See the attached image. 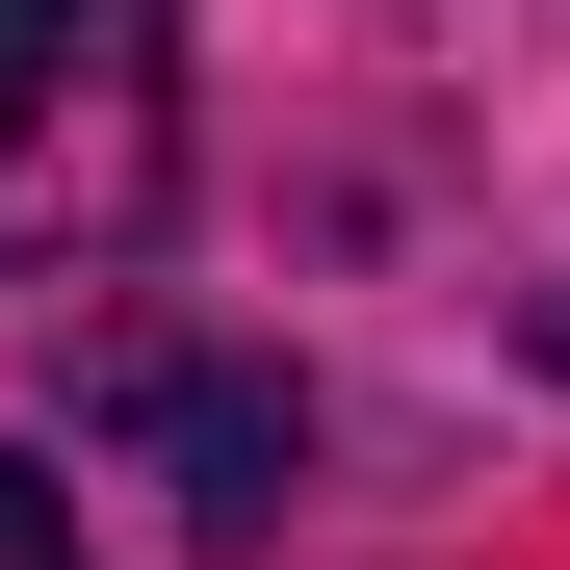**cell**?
Instances as JSON below:
<instances>
[{"instance_id": "cell-1", "label": "cell", "mask_w": 570, "mask_h": 570, "mask_svg": "<svg viewBox=\"0 0 570 570\" xmlns=\"http://www.w3.org/2000/svg\"><path fill=\"white\" fill-rule=\"evenodd\" d=\"M52 130H105V156L156 130V0H0V234L52 208V181H27Z\"/></svg>"}, {"instance_id": "cell-2", "label": "cell", "mask_w": 570, "mask_h": 570, "mask_svg": "<svg viewBox=\"0 0 570 570\" xmlns=\"http://www.w3.org/2000/svg\"><path fill=\"white\" fill-rule=\"evenodd\" d=\"M156 466H181V519H208V544H259V493H285V390H234V363H156Z\"/></svg>"}, {"instance_id": "cell-3", "label": "cell", "mask_w": 570, "mask_h": 570, "mask_svg": "<svg viewBox=\"0 0 570 570\" xmlns=\"http://www.w3.org/2000/svg\"><path fill=\"white\" fill-rule=\"evenodd\" d=\"M0 570H78V493H52L27 441H0Z\"/></svg>"}, {"instance_id": "cell-4", "label": "cell", "mask_w": 570, "mask_h": 570, "mask_svg": "<svg viewBox=\"0 0 570 570\" xmlns=\"http://www.w3.org/2000/svg\"><path fill=\"white\" fill-rule=\"evenodd\" d=\"M519 337H544V363H570V285H544V312H519Z\"/></svg>"}]
</instances>
